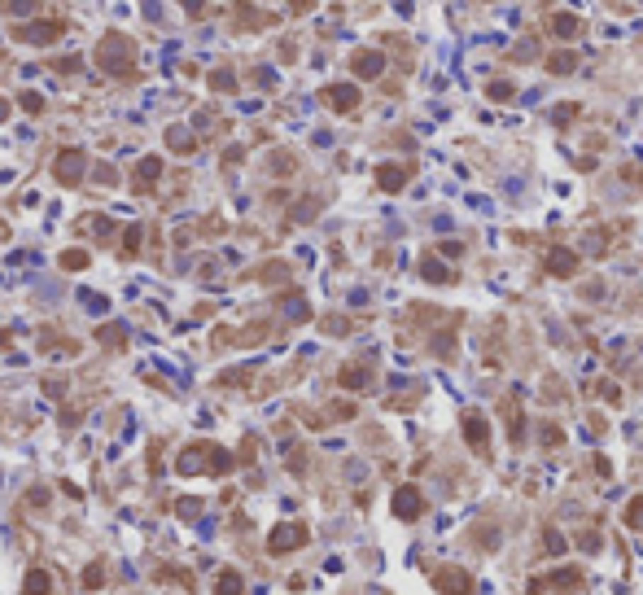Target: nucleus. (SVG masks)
I'll list each match as a JSON object with an SVG mask.
<instances>
[{
    "label": "nucleus",
    "instance_id": "f257e3e1",
    "mask_svg": "<svg viewBox=\"0 0 643 595\" xmlns=\"http://www.w3.org/2000/svg\"><path fill=\"white\" fill-rule=\"evenodd\" d=\"M302 543H306V526H302V521H289V526H276V530H272L267 552H272V556H285V552L302 547Z\"/></svg>",
    "mask_w": 643,
    "mask_h": 595
},
{
    "label": "nucleus",
    "instance_id": "f03ea898",
    "mask_svg": "<svg viewBox=\"0 0 643 595\" xmlns=\"http://www.w3.org/2000/svg\"><path fill=\"white\" fill-rule=\"evenodd\" d=\"M433 586H438L442 595H477V586H473V578L464 574V569H455V565H447V569H438V574H433Z\"/></svg>",
    "mask_w": 643,
    "mask_h": 595
},
{
    "label": "nucleus",
    "instance_id": "7ed1b4c3",
    "mask_svg": "<svg viewBox=\"0 0 643 595\" xmlns=\"http://www.w3.org/2000/svg\"><path fill=\"white\" fill-rule=\"evenodd\" d=\"M420 512H425V495L416 486H398L394 490V516H398V521H416Z\"/></svg>",
    "mask_w": 643,
    "mask_h": 595
},
{
    "label": "nucleus",
    "instance_id": "20e7f679",
    "mask_svg": "<svg viewBox=\"0 0 643 595\" xmlns=\"http://www.w3.org/2000/svg\"><path fill=\"white\" fill-rule=\"evenodd\" d=\"M574 586H582V569H556V574H547V578H534V595H543V591H574Z\"/></svg>",
    "mask_w": 643,
    "mask_h": 595
},
{
    "label": "nucleus",
    "instance_id": "39448f33",
    "mask_svg": "<svg viewBox=\"0 0 643 595\" xmlns=\"http://www.w3.org/2000/svg\"><path fill=\"white\" fill-rule=\"evenodd\" d=\"M464 438H469V443L486 455V451H491V425H486V416H477V411H469V416H464Z\"/></svg>",
    "mask_w": 643,
    "mask_h": 595
},
{
    "label": "nucleus",
    "instance_id": "423d86ee",
    "mask_svg": "<svg viewBox=\"0 0 643 595\" xmlns=\"http://www.w3.org/2000/svg\"><path fill=\"white\" fill-rule=\"evenodd\" d=\"M350 70L359 74V79H376V74L385 70V57H381V53H368V48H359V53L350 57Z\"/></svg>",
    "mask_w": 643,
    "mask_h": 595
},
{
    "label": "nucleus",
    "instance_id": "0eeeda50",
    "mask_svg": "<svg viewBox=\"0 0 643 595\" xmlns=\"http://www.w3.org/2000/svg\"><path fill=\"white\" fill-rule=\"evenodd\" d=\"M79 175H84V153L66 149L57 158V179H62V184H79Z\"/></svg>",
    "mask_w": 643,
    "mask_h": 595
},
{
    "label": "nucleus",
    "instance_id": "6e6552de",
    "mask_svg": "<svg viewBox=\"0 0 643 595\" xmlns=\"http://www.w3.org/2000/svg\"><path fill=\"white\" fill-rule=\"evenodd\" d=\"M547 272L552 276H574L578 272V254L574 250H547Z\"/></svg>",
    "mask_w": 643,
    "mask_h": 595
},
{
    "label": "nucleus",
    "instance_id": "1a4fd4ad",
    "mask_svg": "<svg viewBox=\"0 0 643 595\" xmlns=\"http://www.w3.org/2000/svg\"><path fill=\"white\" fill-rule=\"evenodd\" d=\"M48 591H53L48 569H27V578H22V595H48Z\"/></svg>",
    "mask_w": 643,
    "mask_h": 595
},
{
    "label": "nucleus",
    "instance_id": "9d476101",
    "mask_svg": "<svg viewBox=\"0 0 643 595\" xmlns=\"http://www.w3.org/2000/svg\"><path fill=\"white\" fill-rule=\"evenodd\" d=\"M376 184H381L385 193H398V189L407 184V167H381V171H376Z\"/></svg>",
    "mask_w": 643,
    "mask_h": 595
},
{
    "label": "nucleus",
    "instance_id": "9b49d317",
    "mask_svg": "<svg viewBox=\"0 0 643 595\" xmlns=\"http://www.w3.org/2000/svg\"><path fill=\"white\" fill-rule=\"evenodd\" d=\"M324 101H328V106H337L342 114H350V110L359 106V92H354V88H328Z\"/></svg>",
    "mask_w": 643,
    "mask_h": 595
},
{
    "label": "nucleus",
    "instance_id": "f8f14e48",
    "mask_svg": "<svg viewBox=\"0 0 643 595\" xmlns=\"http://www.w3.org/2000/svg\"><path fill=\"white\" fill-rule=\"evenodd\" d=\"M578 31H582V18H574V13H556V18H552V35L574 40Z\"/></svg>",
    "mask_w": 643,
    "mask_h": 595
},
{
    "label": "nucleus",
    "instance_id": "ddd939ff",
    "mask_svg": "<svg viewBox=\"0 0 643 595\" xmlns=\"http://www.w3.org/2000/svg\"><path fill=\"white\" fill-rule=\"evenodd\" d=\"M241 574L237 569H219V578H215V595H241Z\"/></svg>",
    "mask_w": 643,
    "mask_h": 595
},
{
    "label": "nucleus",
    "instance_id": "4468645a",
    "mask_svg": "<svg viewBox=\"0 0 643 595\" xmlns=\"http://www.w3.org/2000/svg\"><path fill=\"white\" fill-rule=\"evenodd\" d=\"M578 62H582L578 53H552V57H547V74H574Z\"/></svg>",
    "mask_w": 643,
    "mask_h": 595
},
{
    "label": "nucleus",
    "instance_id": "2eb2a0df",
    "mask_svg": "<svg viewBox=\"0 0 643 595\" xmlns=\"http://www.w3.org/2000/svg\"><path fill=\"white\" fill-rule=\"evenodd\" d=\"M420 276H425V280H433V284H447V280H451V272L438 263V258H425V263H420Z\"/></svg>",
    "mask_w": 643,
    "mask_h": 595
},
{
    "label": "nucleus",
    "instance_id": "dca6fc26",
    "mask_svg": "<svg viewBox=\"0 0 643 595\" xmlns=\"http://www.w3.org/2000/svg\"><path fill=\"white\" fill-rule=\"evenodd\" d=\"M84 586H88V591H101V586H106V565H101V560H92V565L84 569Z\"/></svg>",
    "mask_w": 643,
    "mask_h": 595
},
{
    "label": "nucleus",
    "instance_id": "f3484780",
    "mask_svg": "<svg viewBox=\"0 0 643 595\" xmlns=\"http://www.w3.org/2000/svg\"><path fill=\"white\" fill-rule=\"evenodd\" d=\"M626 526L643 534V495H634V499L626 504Z\"/></svg>",
    "mask_w": 643,
    "mask_h": 595
},
{
    "label": "nucleus",
    "instance_id": "a211bd4d",
    "mask_svg": "<svg viewBox=\"0 0 643 595\" xmlns=\"http://www.w3.org/2000/svg\"><path fill=\"white\" fill-rule=\"evenodd\" d=\"M342 385H346V390H364V385H368V372L364 368H342Z\"/></svg>",
    "mask_w": 643,
    "mask_h": 595
},
{
    "label": "nucleus",
    "instance_id": "6ab92c4d",
    "mask_svg": "<svg viewBox=\"0 0 643 595\" xmlns=\"http://www.w3.org/2000/svg\"><path fill=\"white\" fill-rule=\"evenodd\" d=\"M512 92H517V88H512L508 79H495L491 88H486V96H491V101H512Z\"/></svg>",
    "mask_w": 643,
    "mask_h": 595
},
{
    "label": "nucleus",
    "instance_id": "aec40b11",
    "mask_svg": "<svg viewBox=\"0 0 643 595\" xmlns=\"http://www.w3.org/2000/svg\"><path fill=\"white\" fill-rule=\"evenodd\" d=\"M552 118H556L560 127H564V123H574V118H578V106H574V101H564V106H556V114H552Z\"/></svg>",
    "mask_w": 643,
    "mask_h": 595
},
{
    "label": "nucleus",
    "instance_id": "412c9836",
    "mask_svg": "<svg viewBox=\"0 0 643 595\" xmlns=\"http://www.w3.org/2000/svg\"><path fill=\"white\" fill-rule=\"evenodd\" d=\"M84 263H88V254H74V250L62 254V267H84Z\"/></svg>",
    "mask_w": 643,
    "mask_h": 595
},
{
    "label": "nucleus",
    "instance_id": "4be33fe9",
    "mask_svg": "<svg viewBox=\"0 0 643 595\" xmlns=\"http://www.w3.org/2000/svg\"><path fill=\"white\" fill-rule=\"evenodd\" d=\"M543 543H547V547H552V552H560V547H564V538H560L556 530H547V534H543Z\"/></svg>",
    "mask_w": 643,
    "mask_h": 595
},
{
    "label": "nucleus",
    "instance_id": "5701e85b",
    "mask_svg": "<svg viewBox=\"0 0 643 595\" xmlns=\"http://www.w3.org/2000/svg\"><path fill=\"white\" fill-rule=\"evenodd\" d=\"M578 543H582V547H586V552H596V547H600V534H582Z\"/></svg>",
    "mask_w": 643,
    "mask_h": 595
}]
</instances>
